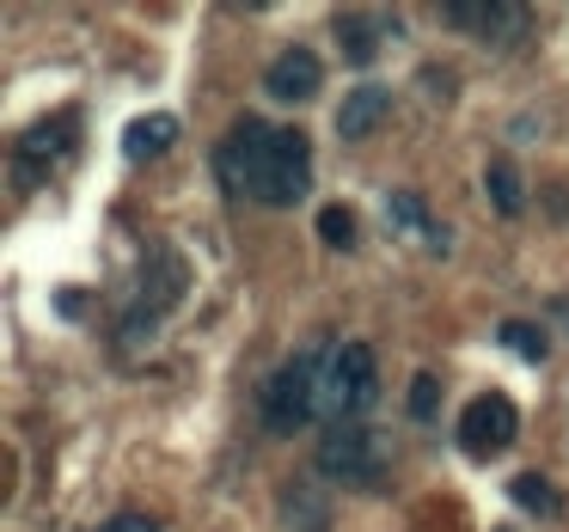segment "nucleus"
Segmentation results:
<instances>
[{
    "mask_svg": "<svg viewBox=\"0 0 569 532\" xmlns=\"http://www.w3.org/2000/svg\"><path fill=\"white\" fill-rule=\"evenodd\" d=\"M214 172L227 178V190L263 202V209H295L312 190V141L300 129H276L263 117H239L227 129Z\"/></svg>",
    "mask_w": 569,
    "mask_h": 532,
    "instance_id": "obj_1",
    "label": "nucleus"
},
{
    "mask_svg": "<svg viewBox=\"0 0 569 532\" xmlns=\"http://www.w3.org/2000/svg\"><path fill=\"white\" fill-rule=\"evenodd\" d=\"M380 398V361L368 343H331L319 361V416L356 422Z\"/></svg>",
    "mask_w": 569,
    "mask_h": 532,
    "instance_id": "obj_2",
    "label": "nucleus"
},
{
    "mask_svg": "<svg viewBox=\"0 0 569 532\" xmlns=\"http://www.w3.org/2000/svg\"><path fill=\"white\" fill-rule=\"evenodd\" d=\"M319 361L325 355H288L282 368L263 380V429L270 434H295L319 416Z\"/></svg>",
    "mask_w": 569,
    "mask_h": 532,
    "instance_id": "obj_3",
    "label": "nucleus"
},
{
    "mask_svg": "<svg viewBox=\"0 0 569 532\" xmlns=\"http://www.w3.org/2000/svg\"><path fill=\"white\" fill-rule=\"evenodd\" d=\"M319 471L331 483H349V490H373L386 478V446L373 429L361 422H331L319 434Z\"/></svg>",
    "mask_w": 569,
    "mask_h": 532,
    "instance_id": "obj_4",
    "label": "nucleus"
},
{
    "mask_svg": "<svg viewBox=\"0 0 569 532\" xmlns=\"http://www.w3.org/2000/svg\"><path fill=\"white\" fill-rule=\"evenodd\" d=\"M515 434H520V410L508 404L502 392H483V398H471V404L459 410V446H466L471 459L508 453V446H515Z\"/></svg>",
    "mask_w": 569,
    "mask_h": 532,
    "instance_id": "obj_5",
    "label": "nucleus"
},
{
    "mask_svg": "<svg viewBox=\"0 0 569 532\" xmlns=\"http://www.w3.org/2000/svg\"><path fill=\"white\" fill-rule=\"evenodd\" d=\"M441 19L459 31H478L483 43H508L527 31V7L520 0H447Z\"/></svg>",
    "mask_w": 569,
    "mask_h": 532,
    "instance_id": "obj_6",
    "label": "nucleus"
},
{
    "mask_svg": "<svg viewBox=\"0 0 569 532\" xmlns=\"http://www.w3.org/2000/svg\"><path fill=\"white\" fill-rule=\"evenodd\" d=\"M184 282H190L184 258H178L172 245H153V251H148V263H141V312L166 319V312H172L178 300H184Z\"/></svg>",
    "mask_w": 569,
    "mask_h": 532,
    "instance_id": "obj_7",
    "label": "nucleus"
},
{
    "mask_svg": "<svg viewBox=\"0 0 569 532\" xmlns=\"http://www.w3.org/2000/svg\"><path fill=\"white\" fill-rule=\"evenodd\" d=\"M74 129H80V117L74 111H56V117H43V123H31V135H19V178H38L43 165H56L68 148H74Z\"/></svg>",
    "mask_w": 569,
    "mask_h": 532,
    "instance_id": "obj_8",
    "label": "nucleus"
},
{
    "mask_svg": "<svg viewBox=\"0 0 569 532\" xmlns=\"http://www.w3.org/2000/svg\"><path fill=\"white\" fill-rule=\"evenodd\" d=\"M319 80H325V68H319V56L312 50H282L270 68H263V87H270V99H288V104H300V99H312L319 92Z\"/></svg>",
    "mask_w": 569,
    "mask_h": 532,
    "instance_id": "obj_9",
    "label": "nucleus"
},
{
    "mask_svg": "<svg viewBox=\"0 0 569 532\" xmlns=\"http://www.w3.org/2000/svg\"><path fill=\"white\" fill-rule=\"evenodd\" d=\"M386 117H392V87H349L343 104H337V135H343V141H368Z\"/></svg>",
    "mask_w": 569,
    "mask_h": 532,
    "instance_id": "obj_10",
    "label": "nucleus"
},
{
    "mask_svg": "<svg viewBox=\"0 0 569 532\" xmlns=\"http://www.w3.org/2000/svg\"><path fill=\"white\" fill-rule=\"evenodd\" d=\"M282 520H288V532H331V502H325L319 483L300 478L282 490Z\"/></svg>",
    "mask_w": 569,
    "mask_h": 532,
    "instance_id": "obj_11",
    "label": "nucleus"
},
{
    "mask_svg": "<svg viewBox=\"0 0 569 532\" xmlns=\"http://www.w3.org/2000/svg\"><path fill=\"white\" fill-rule=\"evenodd\" d=\"M386 221H392L405 239H417V245H429V251H447V227H435V221H429V209H422V197H410V190H398V197H386Z\"/></svg>",
    "mask_w": 569,
    "mask_h": 532,
    "instance_id": "obj_12",
    "label": "nucleus"
},
{
    "mask_svg": "<svg viewBox=\"0 0 569 532\" xmlns=\"http://www.w3.org/2000/svg\"><path fill=\"white\" fill-rule=\"evenodd\" d=\"M380 31H398V26L368 19V13H337V43H343V56H349L356 68H368L373 56H380Z\"/></svg>",
    "mask_w": 569,
    "mask_h": 532,
    "instance_id": "obj_13",
    "label": "nucleus"
},
{
    "mask_svg": "<svg viewBox=\"0 0 569 532\" xmlns=\"http://www.w3.org/2000/svg\"><path fill=\"white\" fill-rule=\"evenodd\" d=\"M178 141V117H141V123H129V135H123V153L129 160H153V153H166Z\"/></svg>",
    "mask_w": 569,
    "mask_h": 532,
    "instance_id": "obj_14",
    "label": "nucleus"
},
{
    "mask_svg": "<svg viewBox=\"0 0 569 532\" xmlns=\"http://www.w3.org/2000/svg\"><path fill=\"white\" fill-rule=\"evenodd\" d=\"M483 190H490L496 214H520V209H527V190H520V178H515V165H508V160H496L490 172H483Z\"/></svg>",
    "mask_w": 569,
    "mask_h": 532,
    "instance_id": "obj_15",
    "label": "nucleus"
},
{
    "mask_svg": "<svg viewBox=\"0 0 569 532\" xmlns=\"http://www.w3.org/2000/svg\"><path fill=\"white\" fill-rule=\"evenodd\" d=\"M319 239L331 251H349V245H356V214H349L343 202H325V209H319Z\"/></svg>",
    "mask_w": 569,
    "mask_h": 532,
    "instance_id": "obj_16",
    "label": "nucleus"
},
{
    "mask_svg": "<svg viewBox=\"0 0 569 532\" xmlns=\"http://www.w3.org/2000/svg\"><path fill=\"white\" fill-rule=\"evenodd\" d=\"M515 502L527 508V514H557V508H563V502H557V490L539 478V471H520V478H515Z\"/></svg>",
    "mask_w": 569,
    "mask_h": 532,
    "instance_id": "obj_17",
    "label": "nucleus"
},
{
    "mask_svg": "<svg viewBox=\"0 0 569 532\" xmlns=\"http://www.w3.org/2000/svg\"><path fill=\"white\" fill-rule=\"evenodd\" d=\"M496 337H502V343L515 349L520 361H545V349H551V343H545V331H539V324H520V319H508Z\"/></svg>",
    "mask_w": 569,
    "mask_h": 532,
    "instance_id": "obj_18",
    "label": "nucleus"
},
{
    "mask_svg": "<svg viewBox=\"0 0 569 532\" xmlns=\"http://www.w3.org/2000/svg\"><path fill=\"white\" fill-rule=\"evenodd\" d=\"M435 404H441V380H435V373H417V385H410V416L429 422Z\"/></svg>",
    "mask_w": 569,
    "mask_h": 532,
    "instance_id": "obj_19",
    "label": "nucleus"
},
{
    "mask_svg": "<svg viewBox=\"0 0 569 532\" xmlns=\"http://www.w3.org/2000/svg\"><path fill=\"white\" fill-rule=\"evenodd\" d=\"M99 532H160V520L153 514H117V520H104Z\"/></svg>",
    "mask_w": 569,
    "mask_h": 532,
    "instance_id": "obj_20",
    "label": "nucleus"
},
{
    "mask_svg": "<svg viewBox=\"0 0 569 532\" xmlns=\"http://www.w3.org/2000/svg\"><path fill=\"white\" fill-rule=\"evenodd\" d=\"M551 319H563V324H569V294H563V300H551Z\"/></svg>",
    "mask_w": 569,
    "mask_h": 532,
    "instance_id": "obj_21",
    "label": "nucleus"
}]
</instances>
